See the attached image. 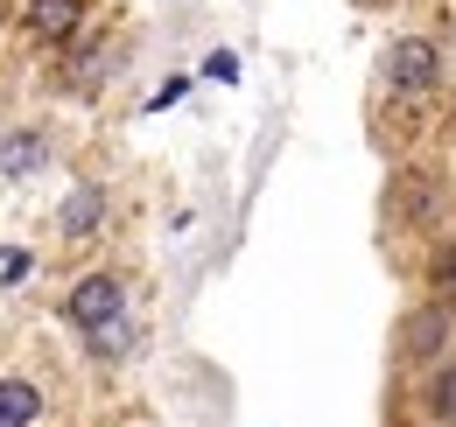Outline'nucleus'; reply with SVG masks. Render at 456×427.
Instances as JSON below:
<instances>
[{
	"label": "nucleus",
	"instance_id": "f257e3e1",
	"mask_svg": "<svg viewBox=\"0 0 456 427\" xmlns=\"http://www.w3.org/2000/svg\"><path fill=\"white\" fill-rule=\"evenodd\" d=\"M450 343H456V302L436 294V302H414L407 309V322H400V336H394V358L407 372H428V365L450 358Z\"/></svg>",
	"mask_w": 456,
	"mask_h": 427
},
{
	"label": "nucleus",
	"instance_id": "f03ea898",
	"mask_svg": "<svg viewBox=\"0 0 456 427\" xmlns=\"http://www.w3.org/2000/svg\"><path fill=\"white\" fill-rule=\"evenodd\" d=\"M379 77H387L394 99H428L443 85V50L428 36H400L394 50H387V63H379Z\"/></svg>",
	"mask_w": 456,
	"mask_h": 427
},
{
	"label": "nucleus",
	"instance_id": "7ed1b4c3",
	"mask_svg": "<svg viewBox=\"0 0 456 427\" xmlns=\"http://www.w3.org/2000/svg\"><path fill=\"white\" fill-rule=\"evenodd\" d=\"M126 309V280L119 273H85L77 287H70V302H63V316L77 322V329H99L106 316Z\"/></svg>",
	"mask_w": 456,
	"mask_h": 427
},
{
	"label": "nucleus",
	"instance_id": "20e7f679",
	"mask_svg": "<svg viewBox=\"0 0 456 427\" xmlns=\"http://www.w3.org/2000/svg\"><path fill=\"white\" fill-rule=\"evenodd\" d=\"M421 407H428V421L456 427V358L428 365V385H421Z\"/></svg>",
	"mask_w": 456,
	"mask_h": 427
},
{
	"label": "nucleus",
	"instance_id": "39448f33",
	"mask_svg": "<svg viewBox=\"0 0 456 427\" xmlns=\"http://www.w3.org/2000/svg\"><path fill=\"white\" fill-rule=\"evenodd\" d=\"M43 414V392L28 378H0V427H36Z\"/></svg>",
	"mask_w": 456,
	"mask_h": 427
},
{
	"label": "nucleus",
	"instance_id": "423d86ee",
	"mask_svg": "<svg viewBox=\"0 0 456 427\" xmlns=\"http://www.w3.org/2000/svg\"><path fill=\"white\" fill-rule=\"evenodd\" d=\"M77 14H85L77 0H28V28H36L43 43H63V36L77 28Z\"/></svg>",
	"mask_w": 456,
	"mask_h": 427
},
{
	"label": "nucleus",
	"instance_id": "0eeeda50",
	"mask_svg": "<svg viewBox=\"0 0 456 427\" xmlns=\"http://www.w3.org/2000/svg\"><path fill=\"white\" fill-rule=\"evenodd\" d=\"M99 217H106V189H99V182H85V189H70V204H63L57 224H63V238H85Z\"/></svg>",
	"mask_w": 456,
	"mask_h": 427
},
{
	"label": "nucleus",
	"instance_id": "6e6552de",
	"mask_svg": "<svg viewBox=\"0 0 456 427\" xmlns=\"http://www.w3.org/2000/svg\"><path fill=\"white\" fill-rule=\"evenodd\" d=\"M43 133H7L0 141V175H28V168H43Z\"/></svg>",
	"mask_w": 456,
	"mask_h": 427
},
{
	"label": "nucleus",
	"instance_id": "1a4fd4ad",
	"mask_svg": "<svg viewBox=\"0 0 456 427\" xmlns=\"http://www.w3.org/2000/svg\"><path fill=\"white\" fill-rule=\"evenodd\" d=\"M85 336H92V350H99V358H119V350L134 343V322H126V309H119V316H106L99 329H85Z\"/></svg>",
	"mask_w": 456,
	"mask_h": 427
}]
</instances>
